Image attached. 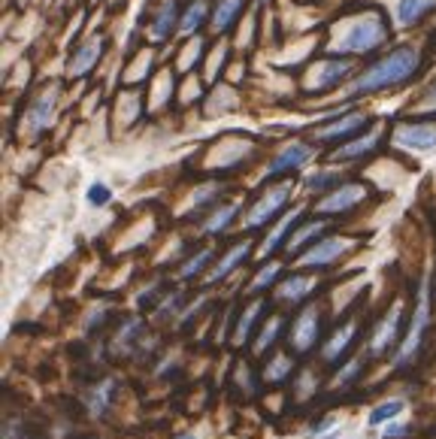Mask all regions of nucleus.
<instances>
[{"label": "nucleus", "mask_w": 436, "mask_h": 439, "mask_svg": "<svg viewBox=\"0 0 436 439\" xmlns=\"http://www.w3.org/2000/svg\"><path fill=\"white\" fill-rule=\"evenodd\" d=\"M363 125H367V116L363 112H351V116H342L337 121H330V125H324L316 130L318 140H346L349 134H354V130H361Z\"/></svg>", "instance_id": "4468645a"}, {"label": "nucleus", "mask_w": 436, "mask_h": 439, "mask_svg": "<svg viewBox=\"0 0 436 439\" xmlns=\"http://www.w3.org/2000/svg\"><path fill=\"white\" fill-rule=\"evenodd\" d=\"M246 254H249V242H239V246H233V249L225 254V258H221V261L216 264V270H212V273L206 276V282H218V279H225V276H228L233 267H237V264H239L242 258H246Z\"/></svg>", "instance_id": "f3484780"}, {"label": "nucleus", "mask_w": 436, "mask_h": 439, "mask_svg": "<svg viewBox=\"0 0 436 439\" xmlns=\"http://www.w3.org/2000/svg\"><path fill=\"white\" fill-rule=\"evenodd\" d=\"M109 391H113V379H106L100 388H94V391H91V397H88V409H91V415H100V412L106 409Z\"/></svg>", "instance_id": "c85d7f7f"}, {"label": "nucleus", "mask_w": 436, "mask_h": 439, "mask_svg": "<svg viewBox=\"0 0 436 439\" xmlns=\"http://www.w3.org/2000/svg\"><path fill=\"white\" fill-rule=\"evenodd\" d=\"M337 179H340L337 173H330V170H318V173H312V176L306 179V188H309V191H324V188L330 185V182H337Z\"/></svg>", "instance_id": "7c9ffc66"}, {"label": "nucleus", "mask_w": 436, "mask_h": 439, "mask_svg": "<svg viewBox=\"0 0 436 439\" xmlns=\"http://www.w3.org/2000/svg\"><path fill=\"white\" fill-rule=\"evenodd\" d=\"M428 324H430V279L424 276L421 279V288H418V306H415V315H412V324H409V333H406V340H403L400 345V352H397V364H409L415 354H418L421 349V336L424 330H428Z\"/></svg>", "instance_id": "7ed1b4c3"}, {"label": "nucleus", "mask_w": 436, "mask_h": 439, "mask_svg": "<svg viewBox=\"0 0 436 439\" xmlns=\"http://www.w3.org/2000/svg\"><path fill=\"white\" fill-rule=\"evenodd\" d=\"M415 70H418V52L409 49V46L394 49V52L385 55L379 64H373L361 79H354V82L346 88V94L349 97H358V94H367V91L400 85V82H406L409 76H415Z\"/></svg>", "instance_id": "f257e3e1"}, {"label": "nucleus", "mask_w": 436, "mask_h": 439, "mask_svg": "<svg viewBox=\"0 0 436 439\" xmlns=\"http://www.w3.org/2000/svg\"><path fill=\"white\" fill-rule=\"evenodd\" d=\"M55 97H58L55 88H46L43 94L34 100V106H30V112H27V128H30V134H39V130H46L49 125H52Z\"/></svg>", "instance_id": "9b49d317"}, {"label": "nucleus", "mask_w": 436, "mask_h": 439, "mask_svg": "<svg viewBox=\"0 0 436 439\" xmlns=\"http://www.w3.org/2000/svg\"><path fill=\"white\" fill-rule=\"evenodd\" d=\"M312 288H316V282H312V279L294 276V279H288V282L279 288V300H303Z\"/></svg>", "instance_id": "4be33fe9"}, {"label": "nucleus", "mask_w": 436, "mask_h": 439, "mask_svg": "<svg viewBox=\"0 0 436 439\" xmlns=\"http://www.w3.org/2000/svg\"><path fill=\"white\" fill-rule=\"evenodd\" d=\"M349 73H351V64H349L346 58H342V61H321V64L309 73V82L306 85L321 91V88H330V85L342 82Z\"/></svg>", "instance_id": "9d476101"}, {"label": "nucleus", "mask_w": 436, "mask_h": 439, "mask_svg": "<svg viewBox=\"0 0 436 439\" xmlns=\"http://www.w3.org/2000/svg\"><path fill=\"white\" fill-rule=\"evenodd\" d=\"M321 230H324V224H321V221H312V224H306V228H300V230H297V233H294V237L288 240V249H291V252H297L300 246H306L309 240H316Z\"/></svg>", "instance_id": "cd10ccee"}, {"label": "nucleus", "mask_w": 436, "mask_h": 439, "mask_svg": "<svg viewBox=\"0 0 436 439\" xmlns=\"http://www.w3.org/2000/svg\"><path fill=\"white\" fill-rule=\"evenodd\" d=\"M400 412H406V400H385V403H379V406H373L370 409V415H367V424L370 427H382V424H388V421H394Z\"/></svg>", "instance_id": "dca6fc26"}, {"label": "nucleus", "mask_w": 436, "mask_h": 439, "mask_svg": "<svg viewBox=\"0 0 436 439\" xmlns=\"http://www.w3.org/2000/svg\"><path fill=\"white\" fill-rule=\"evenodd\" d=\"M358 370H361V357H354V361L346 366V370H342V373L337 376V379H333V385H337V388H340V385H349V382L354 379V376H358Z\"/></svg>", "instance_id": "c9c22d12"}, {"label": "nucleus", "mask_w": 436, "mask_h": 439, "mask_svg": "<svg viewBox=\"0 0 436 439\" xmlns=\"http://www.w3.org/2000/svg\"><path fill=\"white\" fill-rule=\"evenodd\" d=\"M333 427H337V418H328V421H324V424L318 427V431H312V436H324V433H330Z\"/></svg>", "instance_id": "e433bc0d"}, {"label": "nucleus", "mask_w": 436, "mask_h": 439, "mask_svg": "<svg viewBox=\"0 0 436 439\" xmlns=\"http://www.w3.org/2000/svg\"><path fill=\"white\" fill-rule=\"evenodd\" d=\"M400 315H403V306L400 303H394V309L385 315L382 324H379V330L376 336H373V345H370V352L373 354H385V349L397 340V330H400Z\"/></svg>", "instance_id": "ddd939ff"}, {"label": "nucleus", "mask_w": 436, "mask_h": 439, "mask_svg": "<svg viewBox=\"0 0 436 439\" xmlns=\"http://www.w3.org/2000/svg\"><path fill=\"white\" fill-rule=\"evenodd\" d=\"M385 37H388V27H385L379 13H363V16H354L351 22L337 27L333 43H330V52L363 55V52H373L376 46H382Z\"/></svg>", "instance_id": "f03ea898"}, {"label": "nucleus", "mask_w": 436, "mask_h": 439, "mask_svg": "<svg viewBox=\"0 0 436 439\" xmlns=\"http://www.w3.org/2000/svg\"><path fill=\"white\" fill-rule=\"evenodd\" d=\"M237 212H239V203H228L225 209H218L216 216H212V218L204 224V230H206V233H218V230H225L228 224H230V218L237 216Z\"/></svg>", "instance_id": "393cba45"}, {"label": "nucleus", "mask_w": 436, "mask_h": 439, "mask_svg": "<svg viewBox=\"0 0 436 439\" xmlns=\"http://www.w3.org/2000/svg\"><path fill=\"white\" fill-rule=\"evenodd\" d=\"M239 9H242V0H218L216 16H212V27H216V30H228L233 22H237Z\"/></svg>", "instance_id": "a211bd4d"}, {"label": "nucleus", "mask_w": 436, "mask_h": 439, "mask_svg": "<svg viewBox=\"0 0 436 439\" xmlns=\"http://www.w3.org/2000/svg\"><path fill=\"white\" fill-rule=\"evenodd\" d=\"M312 161V149L306 146V142H288L285 149L279 152L276 158H273L270 164V176H279V173H291V170H300L303 164H309Z\"/></svg>", "instance_id": "0eeeda50"}, {"label": "nucleus", "mask_w": 436, "mask_h": 439, "mask_svg": "<svg viewBox=\"0 0 436 439\" xmlns=\"http://www.w3.org/2000/svg\"><path fill=\"white\" fill-rule=\"evenodd\" d=\"M297 218H300V209H294V212H288V216H285V218H282V221L276 224V228H273V233H270V237H267V240H263V242H261V254H270L273 249H276V246H279V242H282V240H285V237H288L291 224H294V221H297Z\"/></svg>", "instance_id": "6ab92c4d"}, {"label": "nucleus", "mask_w": 436, "mask_h": 439, "mask_svg": "<svg viewBox=\"0 0 436 439\" xmlns=\"http://www.w3.org/2000/svg\"><path fill=\"white\" fill-rule=\"evenodd\" d=\"M376 142H379V130H373L370 137H358L354 142H349V146H342L337 152V158H361V155H367V152L376 149Z\"/></svg>", "instance_id": "5701e85b"}, {"label": "nucleus", "mask_w": 436, "mask_h": 439, "mask_svg": "<svg viewBox=\"0 0 436 439\" xmlns=\"http://www.w3.org/2000/svg\"><path fill=\"white\" fill-rule=\"evenodd\" d=\"M209 258H212V252H209V249H206V252H200L197 258H191V261L185 264V267H182V273H179V276H182V279H191V276H194V273H200V270H204V264H206Z\"/></svg>", "instance_id": "473e14b6"}, {"label": "nucleus", "mask_w": 436, "mask_h": 439, "mask_svg": "<svg viewBox=\"0 0 436 439\" xmlns=\"http://www.w3.org/2000/svg\"><path fill=\"white\" fill-rule=\"evenodd\" d=\"M351 246L349 240H340V237H330V240H321L318 246H312L306 254H300V267H324V264L337 261L342 252Z\"/></svg>", "instance_id": "6e6552de"}, {"label": "nucleus", "mask_w": 436, "mask_h": 439, "mask_svg": "<svg viewBox=\"0 0 436 439\" xmlns=\"http://www.w3.org/2000/svg\"><path fill=\"white\" fill-rule=\"evenodd\" d=\"M363 194H367V188L363 185H340L333 194H328L324 200H318V212H324V216H333V212H346L351 206H358V203L363 200Z\"/></svg>", "instance_id": "423d86ee"}, {"label": "nucleus", "mask_w": 436, "mask_h": 439, "mask_svg": "<svg viewBox=\"0 0 436 439\" xmlns=\"http://www.w3.org/2000/svg\"><path fill=\"white\" fill-rule=\"evenodd\" d=\"M351 336H354V324H346L342 330H337L328 340V345H324V361H337V357L349 349V342H351Z\"/></svg>", "instance_id": "aec40b11"}, {"label": "nucleus", "mask_w": 436, "mask_h": 439, "mask_svg": "<svg viewBox=\"0 0 436 439\" xmlns=\"http://www.w3.org/2000/svg\"><path fill=\"white\" fill-rule=\"evenodd\" d=\"M288 194H291V188L288 185H276V188H270L263 197L255 203V209L246 216V228H258V224H263V221H270L276 212L285 206L288 203Z\"/></svg>", "instance_id": "39448f33"}, {"label": "nucleus", "mask_w": 436, "mask_h": 439, "mask_svg": "<svg viewBox=\"0 0 436 439\" xmlns=\"http://www.w3.org/2000/svg\"><path fill=\"white\" fill-rule=\"evenodd\" d=\"M204 18H206V4L204 0H197V4H191L188 6V13H185V18H182V30H185V34H191V30H197L200 25H204Z\"/></svg>", "instance_id": "bb28decb"}, {"label": "nucleus", "mask_w": 436, "mask_h": 439, "mask_svg": "<svg viewBox=\"0 0 436 439\" xmlns=\"http://www.w3.org/2000/svg\"><path fill=\"white\" fill-rule=\"evenodd\" d=\"M394 142L409 152H430L436 149V125H397Z\"/></svg>", "instance_id": "20e7f679"}, {"label": "nucleus", "mask_w": 436, "mask_h": 439, "mask_svg": "<svg viewBox=\"0 0 436 439\" xmlns=\"http://www.w3.org/2000/svg\"><path fill=\"white\" fill-rule=\"evenodd\" d=\"M109 197H113V191H109L104 182H94V185L88 188V203H91V206H104V203H109Z\"/></svg>", "instance_id": "2f4dec72"}, {"label": "nucleus", "mask_w": 436, "mask_h": 439, "mask_svg": "<svg viewBox=\"0 0 436 439\" xmlns=\"http://www.w3.org/2000/svg\"><path fill=\"white\" fill-rule=\"evenodd\" d=\"M316 340H318V309L316 306H306V309L300 312L297 324H294V330H291V342L297 352H309Z\"/></svg>", "instance_id": "1a4fd4ad"}, {"label": "nucleus", "mask_w": 436, "mask_h": 439, "mask_svg": "<svg viewBox=\"0 0 436 439\" xmlns=\"http://www.w3.org/2000/svg\"><path fill=\"white\" fill-rule=\"evenodd\" d=\"M409 433V427H406V421H388L385 424V431H382V439H400V436H406Z\"/></svg>", "instance_id": "f704fd0d"}, {"label": "nucleus", "mask_w": 436, "mask_h": 439, "mask_svg": "<svg viewBox=\"0 0 436 439\" xmlns=\"http://www.w3.org/2000/svg\"><path fill=\"white\" fill-rule=\"evenodd\" d=\"M104 55V37H91L88 43L76 49V55L70 58V76H85L91 67L97 64V58Z\"/></svg>", "instance_id": "f8f14e48"}, {"label": "nucleus", "mask_w": 436, "mask_h": 439, "mask_svg": "<svg viewBox=\"0 0 436 439\" xmlns=\"http://www.w3.org/2000/svg\"><path fill=\"white\" fill-rule=\"evenodd\" d=\"M276 273H279V264H270V267H263L258 276H255V282H251V288L261 291V288H267V285L276 279Z\"/></svg>", "instance_id": "72a5a7b5"}, {"label": "nucleus", "mask_w": 436, "mask_h": 439, "mask_svg": "<svg viewBox=\"0 0 436 439\" xmlns=\"http://www.w3.org/2000/svg\"><path fill=\"white\" fill-rule=\"evenodd\" d=\"M436 6V0H400L397 4V25L400 27H409L415 22H421L424 16Z\"/></svg>", "instance_id": "2eb2a0df"}, {"label": "nucleus", "mask_w": 436, "mask_h": 439, "mask_svg": "<svg viewBox=\"0 0 436 439\" xmlns=\"http://www.w3.org/2000/svg\"><path fill=\"white\" fill-rule=\"evenodd\" d=\"M279 330H282V319H270V321H267V328H263V330H261V336H258L255 352H258V354L267 352V345H273V340L279 336Z\"/></svg>", "instance_id": "c756f323"}, {"label": "nucleus", "mask_w": 436, "mask_h": 439, "mask_svg": "<svg viewBox=\"0 0 436 439\" xmlns=\"http://www.w3.org/2000/svg\"><path fill=\"white\" fill-rule=\"evenodd\" d=\"M179 439H194V436H179Z\"/></svg>", "instance_id": "4c0bfd02"}, {"label": "nucleus", "mask_w": 436, "mask_h": 439, "mask_svg": "<svg viewBox=\"0 0 436 439\" xmlns=\"http://www.w3.org/2000/svg\"><path fill=\"white\" fill-rule=\"evenodd\" d=\"M291 357L288 354H276V357H273V364H267V373H263V379H267V382H282V379H285V376L291 373Z\"/></svg>", "instance_id": "a878e982"}, {"label": "nucleus", "mask_w": 436, "mask_h": 439, "mask_svg": "<svg viewBox=\"0 0 436 439\" xmlns=\"http://www.w3.org/2000/svg\"><path fill=\"white\" fill-rule=\"evenodd\" d=\"M258 315H261V300H258V303H251L249 309H246V315L239 319V324H237V336H233V342H237V345H242V342L249 340V333H251V328H255V319H258Z\"/></svg>", "instance_id": "b1692460"}, {"label": "nucleus", "mask_w": 436, "mask_h": 439, "mask_svg": "<svg viewBox=\"0 0 436 439\" xmlns=\"http://www.w3.org/2000/svg\"><path fill=\"white\" fill-rule=\"evenodd\" d=\"M173 18H176V4H173V0H167V4L161 6V13H158V18H155V25L149 27V37H151V39L167 37L170 30H173Z\"/></svg>", "instance_id": "412c9836"}]
</instances>
